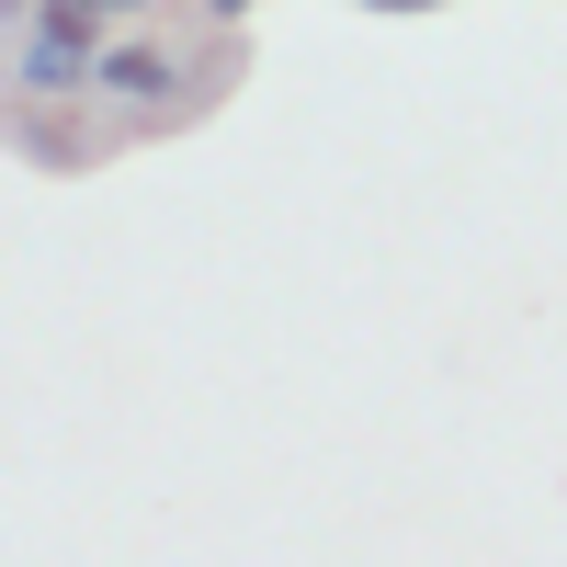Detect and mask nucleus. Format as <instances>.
I'll return each mask as SVG.
<instances>
[{"label": "nucleus", "mask_w": 567, "mask_h": 567, "mask_svg": "<svg viewBox=\"0 0 567 567\" xmlns=\"http://www.w3.org/2000/svg\"><path fill=\"white\" fill-rule=\"evenodd\" d=\"M239 80V45L227 23H114L103 69H91V114H114L125 136H159V125H194L216 91Z\"/></svg>", "instance_id": "obj_1"}, {"label": "nucleus", "mask_w": 567, "mask_h": 567, "mask_svg": "<svg viewBox=\"0 0 567 567\" xmlns=\"http://www.w3.org/2000/svg\"><path fill=\"white\" fill-rule=\"evenodd\" d=\"M91 12H114V23H159V0H91Z\"/></svg>", "instance_id": "obj_2"}, {"label": "nucleus", "mask_w": 567, "mask_h": 567, "mask_svg": "<svg viewBox=\"0 0 567 567\" xmlns=\"http://www.w3.org/2000/svg\"><path fill=\"white\" fill-rule=\"evenodd\" d=\"M194 12H205V23H239V12H250V0H194Z\"/></svg>", "instance_id": "obj_3"}]
</instances>
